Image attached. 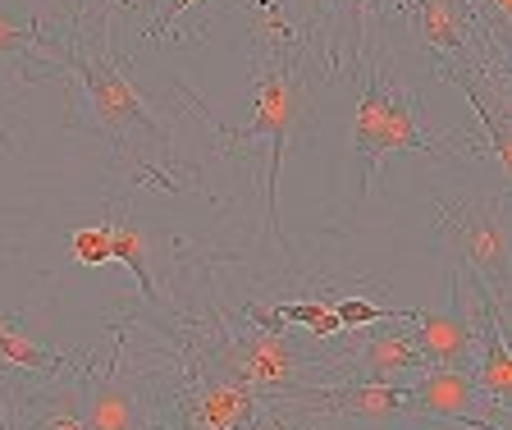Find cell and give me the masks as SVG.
Returning <instances> with one entry per match:
<instances>
[{"label": "cell", "instance_id": "3", "mask_svg": "<svg viewBox=\"0 0 512 430\" xmlns=\"http://www.w3.org/2000/svg\"><path fill=\"white\" fill-rule=\"evenodd\" d=\"M352 151L362 161V197L375 193L380 165L398 151H421V156H453V133H430L421 124L416 97L389 74L384 55L366 65L362 101L352 110Z\"/></svg>", "mask_w": 512, "mask_h": 430}, {"label": "cell", "instance_id": "21", "mask_svg": "<svg viewBox=\"0 0 512 430\" xmlns=\"http://www.w3.org/2000/svg\"><path fill=\"white\" fill-rule=\"evenodd\" d=\"M87 5H92V10H110V5H115V0H87Z\"/></svg>", "mask_w": 512, "mask_h": 430}, {"label": "cell", "instance_id": "13", "mask_svg": "<svg viewBox=\"0 0 512 430\" xmlns=\"http://www.w3.org/2000/svg\"><path fill=\"white\" fill-rule=\"evenodd\" d=\"M83 417L87 430H151L147 426V403L115 366L106 376H96L83 394Z\"/></svg>", "mask_w": 512, "mask_h": 430}, {"label": "cell", "instance_id": "18", "mask_svg": "<svg viewBox=\"0 0 512 430\" xmlns=\"http://www.w3.org/2000/svg\"><path fill=\"white\" fill-rule=\"evenodd\" d=\"M42 33L32 23H19L10 14H0V55H14V51H37Z\"/></svg>", "mask_w": 512, "mask_h": 430}, {"label": "cell", "instance_id": "11", "mask_svg": "<svg viewBox=\"0 0 512 430\" xmlns=\"http://www.w3.org/2000/svg\"><path fill=\"white\" fill-rule=\"evenodd\" d=\"M288 408L371 421V426L407 417L403 389L398 385H371V380H348V385H325V389H293V394H288Z\"/></svg>", "mask_w": 512, "mask_h": 430}, {"label": "cell", "instance_id": "1", "mask_svg": "<svg viewBox=\"0 0 512 430\" xmlns=\"http://www.w3.org/2000/svg\"><path fill=\"white\" fill-rule=\"evenodd\" d=\"M256 55L261 69L252 78V106H247L243 124H215V138L224 142L229 156L270 147V170H266V220L270 238H279V174H284L288 147L302 138L311 115V87H307V46L302 33L288 28L284 19H252Z\"/></svg>", "mask_w": 512, "mask_h": 430}, {"label": "cell", "instance_id": "2", "mask_svg": "<svg viewBox=\"0 0 512 430\" xmlns=\"http://www.w3.org/2000/svg\"><path fill=\"white\" fill-rule=\"evenodd\" d=\"M430 238L444 270H458L476 293L494 298L508 312L512 284V234L508 193L471 197V202H430Z\"/></svg>", "mask_w": 512, "mask_h": 430}, {"label": "cell", "instance_id": "12", "mask_svg": "<svg viewBox=\"0 0 512 430\" xmlns=\"http://www.w3.org/2000/svg\"><path fill=\"white\" fill-rule=\"evenodd\" d=\"M334 371H343L348 380H371V385H403L407 376L426 371V357L416 353L407 330H375L352 357H334Z\"/></svg>", "mask_w": 512, "mask_h": 430}, {"label": "cell", "instance_id": "10", "mask_svg": "<svg viewBox=\"0 0 512 430\" xmlns=\"http://www.w3.org/2000/svg\"><path fill=\"white\" fill-rule=\"evenodd\" d=\"M261 417H266V398L256 389L202 376L197 389L183 398L179 430H256Z\"/></svg>", "mask_w": 512, "mask_h": 430}, {"label": "cell", "instance_id": "14", "mask_svg": "<svg viewBox=\"0 0 512 430\" xmlns=\"http://www.w3.org/2000/svg\"><path fill=\"white\" fill-rule=\"evenodd\" d=\"M439 74H444L448 83H453L462 97H467L471 115L485 124V142H490V151H494V165L508 174V170H512V119H508V97H503L499 87H490V97H485V83H476L471 74H458V69H439Z\"/></svg>", "mask_w": 512, "mask_h": 430}, {"label": "cell", "instance_id": "8", "mask_svg": "<svg viewBox=\"0 0 512 430\" xmlns=\"http://www.w3.org/2000/svg\"><path fill=\"white\" fill-rule=\"evenodd\" d=\"M302 5H307L302 46H320V65L330 83L357 74L371 46V14L380 10V0H302Z\"/></svg>", "mask_w": 512, "mask_h": 430}, {"label": "cell", "instance_id": "4", "mask_svg": "<svg viewBox=\"0 0 512 430\" xmlns=\"http://www.w3.org/2000/svg\"><path fill=\"white\" fill-rule=\"evenodd\" d=\"M37 55H46V60H55L60 69H69V74L78 78V87H83V106H78V115H69V129L106 133V138H115L119 151L128 147V133H147L151 147H160V151L170 147L165 124L147 110V101L133 92V83H128L124 69H119L110 55L101 60V55H87L83 46L51 42V37L37 42Z\"/></svg>", "mask_w": 512, "mask_h": 430}, {"label": "cell", "instance_id": "20", "mask_svg": "<svg viewBox=\"0 0 512 430\" xmlns=\"http://www.w3.org/2000/svg\"><path fill=\"white\" fill-rule=\"evenodd\" d=\"M261 430H298V426H288V421L279 417V412L266 403V417H261Z\"/></svg>", "mask_w": 512, "mask_h": 430}, {"label": "cell", "instance_id": "17", "mask_svg": "<svg viewBox=\"0 0 512 430\" xmlns=\"http://www.w3.org/2000/svg\"><path fill=\"white\" fill-rule=\"evenodd\" d=\"M69 257L78 261V266H106L110 261V229L106 220H96V225H83L69 234Z\"/></svg>", "mask_w": 512, "mask_h": 430}, {"label": "cell", "instance_id": "5", "mask_svg": "<svg viewBox=\"0 0 512 430\" xmlns=\"http://www.w3.org/2000/svg\"><path fill=\"white\" fill-rule=\"evenodd\" d=\"M407 19H412L416 42L426 46L439 60V69H458L485 87L508 92V46L485 28V19L476 14L471 0H403Z\"/></svg>", "mask_w": 512, "mask_h": 430}, {"label": "cell", "instance_id": "7", "mask_svg": "<svg viewBox=\"0 0 512 430\" xmlns=\"http://www.w3.org/2000/svg\"><path fill=\"white\" fill-rule=\"evenodd\" d=\"M398 389H403V403L412 417L462 421L471 430H508V408L494 403L462 366H426V371L407 376Z\"/></svg>", "mask_w": 512, "mask_h": 430}, {"label": "cell", "instance_id": "15", "mask_svg": "<svg viewBox=\"0 0 512 430\" xmlns=\"http://www.w3.org/2000/svg\"><path fill=\"white\" fill-rule=\"evenodd\" d=\"M19 430H87L83 394L74 385H46L19 394Z\"/></svg>", "mask_w": 512, "mask_h": 430}, {"label": "cell", "instance_id": "6", "mask_svg": "<svg viewBox=\"0 0 512 430\" xmlns=\"http://www.w3.org/2000/svg\"><path fill=\"white\" fill-rule=\"evenodd\" d=\"M339 357V353H334ZM334 357H316L279 339L275 330H247V334H220L206 344V371L215 380L243 389H307V376H316L320 366H334Z\"/></svg>", "mask_w": 512, "mask_h": 430}, {"label": "cell", "instance_id": "9", "mask_svg": "<svg viewBox=\"0 0 512 430\" xmlns=\"http://www.w3.org/2000/svg\"><path fill=\"white\" fill-rule=\"evenodd\" d=\"M448 280V307H426V312H412V344L416 353L426 357V366H462L471 371V353H476V316L467 312V298H462V275L458 270H444Z\"/></svg>", "mask_w": 512, "mask_h": 430}, {"label": "cell", "instance_id": "19", "mask_svg": "<svg viewBox=\"0 0 512 430\" xmlns=\"http://www.w3.org/2000/svg\"><path fill=\"white\" fill-rule=\"evenodd\" d=\"M192 5H202V0H160V14L151 19V28H147L151 42H165V33L174 28V19H179L183 10H192Z\"/></svg>", "mask_w": 512, "mask_h": 430}, {"label": "cell", "instance_id": "16", "mask_svg": "<svg viewBox=\"0 0 512 430\" xmlns=\"http://www.w3.org/2000/svg\"><path fill=\"white\" fill-rule=\"evenodd\" d=\"M106 229H110V261H124V266L138 275L142 293H147L151 302H160L156 280H151V266H147V238H142V229L133 225L128 215H110Z\"/></svg>", "mask_w": 512, "mask_h": 430}]
</instances>
